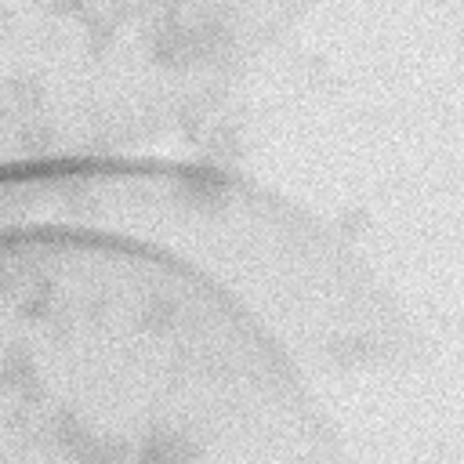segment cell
<instances>
[{"mask_svg": "<svg viewBox=\"0 0 464 464\" xmlns=\"http://www.w3.org/2000/svg\"><path fill=\"white\" fill-rule=\"evenodd\" d=\"M319 214L167 156L0 170V464H355L399 301Z\"/></svg>", "mask_w": 464, "mask_h": 464, "instance_id": "1", "label": "cell"}]
</instances>
